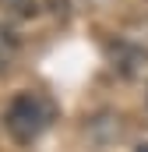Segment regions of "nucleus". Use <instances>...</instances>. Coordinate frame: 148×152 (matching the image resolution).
Instances as JSON below:
<instances>
[{
    "label": "nucleus",
    "mask_w": 148,
    "mask_h": 152,
    "mask_svg": "<svg viewBox=\"0 0 148 152\" xmlns=\"http://www.w3.org/2000/svg\"><path fill=\"white\" fill-rule=\"evenodd\" d=\"M49 124H53V103L39 92H18L4 110V127L18 145H32Z\"/></svg>",
    "instance_id": "f257e3e1"
},
{
    "label": "nucleus",
    "mask_w": 148,
    "mask_h": 152,
    "mask_svg": "<svg viewBox=\"0 0 148 152\" xmlns=\"http://www.w3.org/2000/svg\"><path fill=\"white\" fill-rule=\"evenodd\" d=\"M18 57H21V39L14 36V28H7V25H0V78L14 71V64H18Z\"/></svg>",
    "instance_id": "f03ea898"
},
{
    "label": "nucleus",
    "mask_w": 148,
    "mask_h": 152,
    "mask_svg": "<svg viewBox=\"0 0 148 152\" xmlns=\"http://www.w3.org/2000/svg\"><path fill=\"white\" fill-rule=\"evenodd\" d=\"M11 14H36V0H0Z\"/></svg>",
    "instance_id": "7ed1b4c3"
}]
</instances>
